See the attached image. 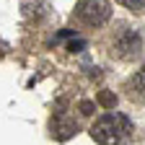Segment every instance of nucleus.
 Returning <instances> with one entry per match:
<instances>
[{
  "label": "nucleus",
  "mask_w": 145,
  "mask_h": 145,
  "mask_svg": "<svg viewBox=\"0 0 145 145\" xmlns=\"http://www.w3.org/2000/svg\"><path fill=\"white\" fill-rule=\"evenodd\" d=\"M130 130H132V124L124 114H104L91 127V137L99 145H119L130 135Z\"/></svg>",
  "instance_id": "obj_1"
},
{
  "label": "nucleus",
  "mask_w": 145,
  "mask_h": 145,
  "mask_svg": "<svg viewBox=\"0 0 145 145\" xmlns=\"http://www.w3.org/2000/svg\"><path fill=\"white\" fill-rule=\"evenodd\" d=\"M75 16L86 26H101L112 18V8H109L106 0H78Z\"/></svg>",
  "instance_id": "obj_2"
},
{
  "label": "nucleus",
  "mask_w": 145,
  "mask_h": 145,
  "mask_svg": "<svg viewBox=\"0 0 145 145\" xmlns=\"http://www.w3.org/2000/svg\"><path fill=\"white\" fill-rule=\"evenodd\" d=\"M142 49V39L135 29H122L117 36H114V54L122 60H130L135 54H140Z\"/></svg>",
  "instance_id": "obj_3"
},
{
  "label": "nucleus",
  "mask_w": 145,
  "mask_h": 145,
  "mask_svg": "<svg viewBox=\"0 0 145 145\" xmlns=\"http://www.w3.org/2000/svg\"><path fill=\"white\" fill-rule=\"evenodd\" d=\"M130 91H132V99L145 101V65L132 75V80H130Z\"/></svg>",
  "instance_id": "obj_4"
},
{
  "label": "nucleus",
  "mask_w": 145,
  "mask_h": 145,
  "mask_svg": "<svg viewBox=\"0 0 145 145\" xmlns=\"http://www.w3.org/2000/svg\"><path fill=\"white\" fill-rule=\"evenodd\" d=\"M96 101H99V104H101L104 109H114V106H117V96L112 93V91H99Z\"/></svg>",
  "instance_id": "obj_5"
},
{
  "label": "nucleus",
  "mask_w": 145,
  "mask_h": 145,
  "mask_svg": "<svg viewBox=\"0 0 145 145\" xmlns=\"http://www.w3.org/2000/svg\"><path fill=\"white\" fill-rule=\"evenodd\" d=\"M72 132H78V124H75V122H60V124H57V137H60V140H67Z\"/></svg>",
  "instance_id": "obj_6"
},
{
  "label": "nucleus",
  "mask_w": 145,
  "mask_h": 145,
  "mask_svg": "<svg viewBox=\"0 0 145 145\" xmlns=\"http://www.w3.org/2000/svg\"><path fill=\"white\" fill-rule=\"evenodd\" d=\"M78 109H80V114L91 117V114L96 112V104H93V101H80V104H78Z\"/></svg>",
  "instance_id": "obj_7"
},
{
  "label": "nucleus",
  "mask_w": 145,
  "mask_h": 145,
  "mask_svg": "<svg viewBox=\"0 0 145 145\" xmlns=\"http://www.w3.org/2000/svg\"><path fill=\"white\" fill-rule=\"evenodd\" d=\"M119 3H122L124 8H132V10H140V8H145V0H119Z\"/></svg>",
  "instance_id": "obj_8"
},
{
  "label": "nucleus",
  "mask_w": 145,
  "mask_h": 145,
  "mask_svg": "<svg viewBox=\"0 0 145 145\" xmlns=\"http://www.w3.org/2000/svg\"><path fill=\"white\" fill-rule=\"evenodd\" d=\"M67 49H70V52H80V49H86V42L80 39V36H75V39L67 44Z\"/></svg>",
  "instance_id": "obj_9"
}]
</instances>
